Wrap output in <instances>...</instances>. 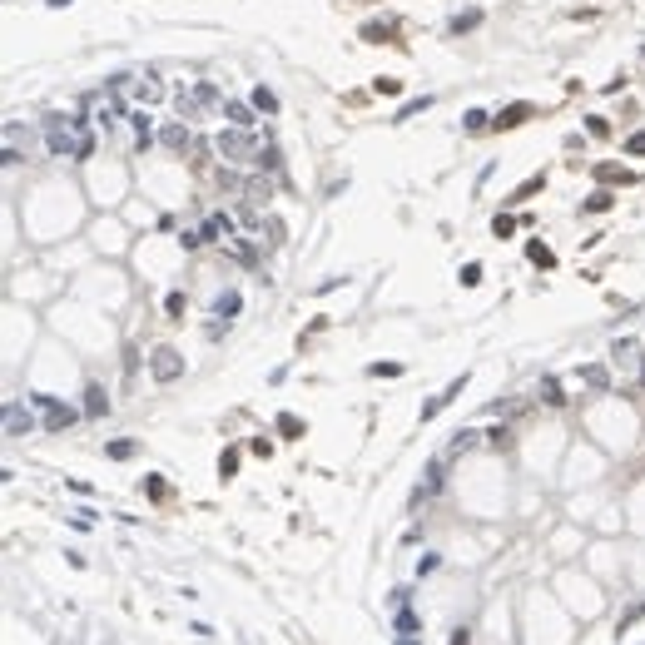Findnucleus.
<instances>
[{"label":"nucleus","mask_w":645,"mask_h":645,"mask_svg":"<svg viewBox=\"0 0 645 645\" xmlns=\"http://www.w3.org/2000/svg\"><path fill=\"white\" fill-rule=\"evenodd\" d=\"M159 144L164 149H189V125H164L159 129Z\"/></svg>","instance_id":"10"},{"label":"nucleus","mask_w":645,"mask_h":645,"mask_svg":"<svg viewBox=\"0 0 645 645\" xmlns=\"http://www.w3.org/2000/svg\"><path fill=\"white\" fill-rule=\"evenodd\" d=\"M149 372L159 383H174L179 372H184V357L174 353V348H154V357H149Z\"/></svg>","instance_id":"4"},{"label":"nucleus","mask_w":645,"mask_h":645,"mask_svg":"<svg viewBox=\"0 0 645 645\" xmlns=\"http://www.w3.org/2000/svg\"><path fill=\"white\" fill-rule=\"evenodd\" d=\"M45 6H55V10H65V6H70V0H45Z\"/></svg>","instance_id":"25"},{"label":"nucleus","mask_w":645,"mask_h":645,"mask_svg":"<svg viewBox=\"0 0 645 645\" xmlns=\"http://www.w3.org/2000/svg\"><path fill=\"white\" fill-rule=\"evenodd\" d=\"M476 20H481V15H476V10H467V15H452V30H457V35H462V30H472V25H476Z\"/></svg>","instance_id":"18"},{"label":"nucleus","mask_w":645,"mask_h":645,"mask_svg":"<svg viewBox=\"0 0 645 645\" xmlns=\"http://www.w3.org/2000/svg\"><path fill=\"white\" fill-rule=\"evenodd\" d=\"M30 427H35V417H30L20 402H6V437H25Z\"/></svg>","instance_id":"7"},{"label":"nucleus","mask_w":645,"mask_h":645,"mask_svg":"<svg viewBox=\"0 0 645 645\" xmlns=\"http://www.w3.org/2000/svg\"><path fill=\"white\" fill-rule=\"evenodd\" d=\"M397 645H417V635H397Z\"/></svg>","instance_id":"24"},{"label":"nucleus","mask_w":645,"mask_h":645,"mask_svg":"<svg viewBox=\"0 0 645 645\" xmlns=\"http://www.w3.org/2000/svg\"><path fill=\"white\" fill-rule=\"evenodd\" d=\"M586 208H590V213H606V208H611V194H606V189H601V194H590Z\"/></svg>","instance_id":"17"},{"label":"nucleus","mask_w":645,"mask_h":645,"mask_svg":"<svg viewBox=\"0 0 645 645\" xmlns=\"http://www.w3.org/2000/svg\"><path fill=\"white\" fill-rule=\"evenodd\" d=\"M526 253H531V263H541V268H551V263H556L546 243H526Z\"/></svg>","instance_id":"15"},{"label":"nucleus","mask_w":645,"mask_h":645,"mask_svg":"<svg viewBox=\"0 0 645 645\" xmlns=\"http://www.w3.org/2000/svg\"><path fill=\"white\" fill-rule=\"evenodd\" d=\"M219 154L229 159V164H258V159H263V144L253 139V129L229 125V129H219Z\"/></svg>","instance_id":"2"},{"label":"nucleus","mask_w":645,"mask_h":645,"mask_svg":"<svg viewBox=\"0 0 645 645\" xmlns=\"http://www.w3.org/2000/svg\"><path fill=\"white\" fill-rule=\"evenodd\" d=\"M40 412H45V427H50V432H65V427L75 422V407H65V402H55V397H50V392H35L30 397Z\"/></svg>","instance_id":"3"},{"label":"nucleus","mask_w":645,"mask_h":645,"mask_svg":"<svg viewBox=\"0 0 645 645\" xmlns=\"http://www.w3.org/2000/svg\"><path fill=\"white\" fill-rule=\"evenodd\" d=\"M234 467H239V452H224V457H219V472L234 476Z\"/></svg>","instance_id":"21"},{"label":"nucleus","mask_w":645,"mask_h":645,"mask_svg":"<svg viewBox=\"0 0 645 645\" xmlns=\"http://www.w3.org/2000/svg\"><path fill=\"white\" fill-rule=\"evenodd\" d=\"M213 313H219V318L239 313V293H234V288H229V293H219V298H213Z\"/></svg>","instance_id":"14"},{"label":"nucleus","mask_w":645,"mask_h":645,"mask_svg":"<svg viewBox=\"0 0 645 645\" xmlns=\"http://www.w3.org/2000/svg\"><path fill=\"white\" fill-rule=\"evenodd\" d=\"M129 90L139 104H159L164 99V85H159V75H129Z\"/></svg>","instance_id":"6"},{"label":"nucleus","mask_w":645,"mask_h":645,"mask_svg":"<svg viewBox=\"0 0 645 645\" xmlns=\"http://www.w3.org/2000/svg\"><path fill=\"white\" fill-rule=\"evenodd\" d=\"M452 645H472V640H467V630H452Z\"/></svg>","instance_id":"23"},{"label":"nucleus","mask_w":645,"mask_h":645,"mask_svg":"<svg viewBox=\"0 0 645 645\" xmlns=\"http://www.w3.org/2000/svg\"><path fill=\"white\" fill-rule=\"evenodd\" d=\"M85 104H90V115H94V120H99L104 129H110V125H120V120H125V110H120V99H115V94H90Z\"/></svg>","instance_id":"5"},{"label":"nucleus","mask_w":645,"mask_h":645,"mask_svg":"<svg viewBox=\"0 0 645 645\" xmlns=\"http://www.w3.org/2000/svg\"><path fill=\"white\" fill-rule=\"evenodd\" d=\"M526 115H531V104H511V110H502V115H497V129H511V125H521Z\"/></svg>","instance_id":"11"},{"label":"nucleus","mask_w":645,"mask_h":645,"mask_svg":"<svg viewBox=\"0 0 645 645\" xmlns=\"http://www.w3.org/2000/svg\"><path fill=\"white\" fill-rule=\"evenodd\" d=\"M253 104H258L263 115H278V94H274V90H263V85L253 90Z\"/></svg>","instance_id":"13"},{"label":"nucleus","mask_w":645,"mask_h":645,"mask_svg":"<svg viewBox=\"0 0 645 645\" xmlns=\"http://www.w3.org/2000/svg\"><path fill=\"white\" fill-rule=\"evenodd\" d=\"M467 129H472V134H481V129H487V115L472 110V115H467Z\"/></svg>","instance_id":"20"},{"label":"nucleus","mask_w":645,"mask_h":645,"mask_svg":"<svg viewBox=\"0 0 645 645\" xmlns=\"http://www.w3.org/2000/svg\"><path fill=\"white\" fill-rule=\"evenodd\" d=\"M139 452V442H110V457L115 462H125V457H134Z\"/></svg>","instance_id":"16"},{"label":"nucleus","mask_w":645,"mask_h":645,"mask_svg":"<svg viewBox=\"0 0 645 645\" xmlns=\"http://www.w3.org/2000/svg\"><path fill=\"white\" fill-rule=\"evenodd\" d=\"M625 154H645V129H640V134H630V139H625Z\"/></svg>","instance_id":"22"},{"label":"nucleus","mask_w":645,"mask_h":645,"mask_svg":"<svg viewBox=\"0 0 645 645\" xmlns=\"http://www.w3.org/2000/svg\"><path fill=\"white\" fill-rule=\"evenodd\" d=\"M104 407H110V402H104V388H94V383H90V388H85V412H90V417H99Z\"/></svg>","instance_id":"12"},{"label":"nucleus","mask_w":645,"mask_h":645,"mask_svg":"<svg viewBox=\"0 0 645 645\" xmlns=\"http://www.w3.org/2000/svg\"><path fill=\"white\" fill-rule=\"evenodd\" d=\"M164 308H169V318H184V293H169Z\"/></svg>","instance_id":"19"},{"label":"nucleus","mask_w":645,"mask_h":645,"mask_svg":"<svg viewBox=\"0 0 645 645\" xmlns=\"http://www.w3.org/2000/svg\"><path fill=\"white\" fill-rule=\"evenodd\" d=\"M45 144L55 159H90L94 154V134L80 115H50L45 120Z\"/></svg>","instance_id":"1"},{"label":"nucleus","mask_w":645,"mask_h":645,"mask_svg":"<svg viewBox=\"0 0 645 645\" xmlns=\"http://www.w3.org/2000/svg\"><path fill=\"white\" fill-rule=\"evenodd\" d=\"M25 149H30V139H25V134H20V125L10 120V125H6V164H20Z\"/></svg>","instance_id":"8"},{"label":"nucleus","mask_w":645,"mask_h":645,"mask_svg":"<svg viewBox=\"0 0 645 645\" xmlns=\"http://www.w3.org/2000/svg\"><path fill=\"white\" fill-rule=\"evenodd\" d=\"M224 120L239 125V129H253V110H248L243 99H224Z\"/></svg>","instance_id":"9"}]
</instances>
